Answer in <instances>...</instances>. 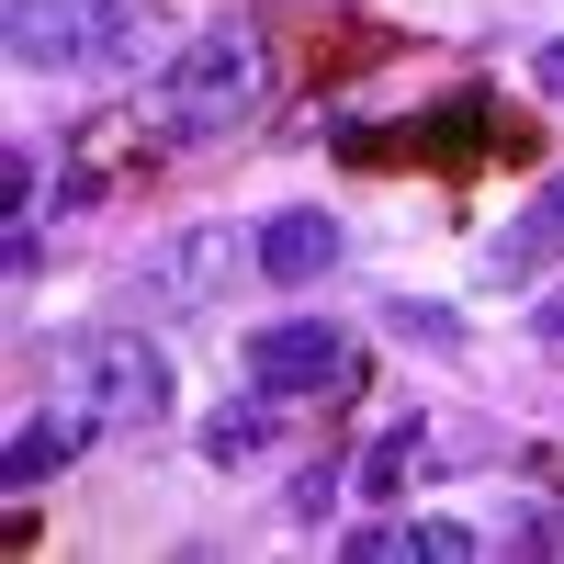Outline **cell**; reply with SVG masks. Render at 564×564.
<instances>
[{"label": "cell", "instance_id": "1", "mask_svg": "<svg viewBox=\"0 0 564 564\" xmlns=\"http://www.w3.org/2000/svg\"><path fill=\"white\" fill-rule=\"evenodd\" d=\"M260 90H271V45L249 12H226L204 34H181L170 45V68H159V124L181 135V148H204V135H238L260 113Z\"/></svg>", "mask_w": 564, "mask_h": 564}, {"label": "cell", "instance_id": "2", "mask_svg": "<svg viewBox=\"0 0 564 564\" xmlns=\"http://www.w3.org/2000/svg\"><path fill=\"white\" fill-rule=\"evenodd\" d=\"M486 148L531 159V148H542V124L486 113V90H463V102L417 113V124H339V159H361V170H441V181H463V170H486Z\"/></svg>", "mask_w": 564, "mask_h": 564}, {"label": "cell", "instance_id": "3", "mask_svg": "<svg viewBox=\"0 0 564 564\" xmlns=\"http://www.w3.org/2000/svg\"><path fill=\"white\" fill-rule=\"evenodd\" d=\"M238 271H260V249L238 238V226H181L170 249H148L124 271V305L135 316H193V305H215Z\"/></svg>", "mask_w": 564, "mask_h": 564}, {"label": "cell", "instance_id": "4", "mask_svg": "<svg viewBox=\"0 0 564 564\" xmlns=\"http://www.w3.org/2000/svg\"><path fill=\"white\" fill-rule=\"evenodd\" d=\"M68 384H79V406L102 417V430H148V417H170V361L135 339V327L68 339Z\"/></svg>", "mask_w": 564, "mask_h": 564}, {"label": "cell", "instance_id": "5", "mask_svg": "<svg viewBox=\"0 0 564 564\" xmlns=\"http://www.w3.org/2000/svg\"><path fill=\"white\" fill-rule=\"evenodd\" d=\"M350 372H361V350H350V327H327V316H271L249 339V384L260 395H339Z\"/></svg>", "mask_w": 564, "mask_h": 564}, {"label": "cell", "instance_id": "6", "mask_svg": "<svg viewBox=\"0 0 564 564\" xmlns=\"http://www.w3.org/2000/svg\"><path fill=\"white\" fill-rule=\"evenodd\" d=\"M249 249H260V271L271 282H327V271H339V215H327V204H282V215H260L249 226Z\"/></svg>", "mask_w": 564, "mask_h": 564}, {"label": "cell", "instance_id": "7", "mask_svg": "<svg viewBox=\"0 0 564 564\" xmlns=\"http://www.w3.org/2000/svg\"><path fill=\"white\" fill-rule=\"evenodd\" d=\"M90 430H102L90 406H34V417H12V441H0V486H12V497H34V486L57 475V463H68Z\"/></svg>", "mask_w": 564, "mask_h": 564}, {"label": "cell", "instance_id": "8", "mask_svg": "<svg viewBox=\"0 0 564 564\" xmlns=\"http://www.w3.org/2000/svg\"><path fill=\"white\" fill-rule=\"evenodd\" d=\"M350 564H475L486 531H463V520H372V531H339Z\"/></svg>", "mask_w": 564, "mask_h": 564}, {"label": "cell", "instance_id": "9", "mask_svg": "<svg viewBox=\"0 0 564 564\" xmlns=\"http://www.w3.org/2000/svg\"><path fill=\"white\" fill-rule=\"evenodd\" d=\"M12 68H79L90 57V0H12Z\"/></svg>", "mask_w": 564, "mask_h": 564}, {"label": "cell", "instance_id": "10", "mask_svg": "<svg viewBox=\"0 0 564 564\" xmlns=\"http://www.w3.org/2000/svg\"><path fill=\"white\" fill-rule=\"evenodd\" d=\"M90 57L124 68V79H148V68H170V34H159L148 0H90Z\"/></svg>", "mask_w": 564, "mask_h": 564}, {"label": "cell", "instance_id": "11", "mask_svg": "<svg viewBox=\"0 0 564 564\" xmlns=\"http://www.w3.org/2000/svg\"><path fill=\"white\" fill-rule=\"evenodd\" d=\"M542 249H564V181H542V204H531V215L486 249V282H531V271H542Z\"/></svg>", "mask_w": 564, "mask_h": 564}, {"label": "cell", "instance_id": "12", "mask_svg": "<svg viewBox=\"0 0 564 564\" xmlns=\"http://www.w3.org/2000/svg\"><path fill=\"white\" fill-rule=\"evenodd\" d=\"M372 57H395V34H384V23H316V34H305V90L350 79V68H372Z\"/></svg>", "mask_w": 564, "mask_h": 564}, {"label": "cell", "instance_id": "13", "mask_svg": "<svg viewBox=\"0 0 564 564\" xmlns=\"http://www.w3.org/2000/svg\"><path fill=\"white\" fill-rule=\"evenodd\" d=\"M260 441H271V395H238V406H215L204 417V463H215V475H238V463H260Z\"/></svg>", "mask_w": 564, "mask_h": 564}, {"label": "cell", "instance_id": "14", "mask_svg": "<svg viewBox=\"0 0 564 564\" xmlns=\"http://www.w3.org/2000/svg\"><path fill=\"white\" fill-rule=\"evenodd\" d=\"M406 441H417V430H384V441L361 452V497H395V486H406V463H417Z\"/></svg>", "mask_w": 564, "mask_h": 564}, {"label": "cell", "instance_id": "15", "mask_svg": "<svg viewBox=\"0 0 564 564\" xmlns=\"http://www.w3.org/2000/svg\"><path fill=\"white\" fill-rule=\"evenodd\" d=\"M384 327H395V339H430V350L463 339V316H452V305H384Z\"/></svg>", "mask_w": 564, "mask_h": 564}, {"label": "cell", "instance_id": "16", "mask_svg": "<svg viewBox=\"0 0 564 564\" xmlns=\"http://www.w3.org/2000/svg\"><path fill=\"white\" fill-rule=\"evenodd\" d=\"M34 215V148H0V226Z\"/></svg>", "mask_w": 564, "mask_h": 564}, {"label": "cell", "instance_id": "17", "mask_svg": "<svg viewBox=\"0 0 564 564\" xmlns=\"http://www.w3.org/2000/svg\"><path fill=\"white\" fill-rule=\"evenodd\" d=\"M0 271H23V282L45 271V238H34V215H12V226H0Z\"/></svg>", "mask_w": 564, "mask_h": 564}, {"label": "cell", "instance_id": "18", "mask_svg": "<svg viewBox=\"0 0 564 564\" xmlns=\"http://www.w3.org/2000/svg\"><path fill=\"white\" fill-rule=\"evenodd\" d=\"M327 497H339V463H305L294 475V520H327Z\"/></svg>", "mask_w": 564, "mask_h": 564}, {"label": "cell", "instance_id": "19", "mask_svg": "<svg viewBox=\"0 0 564 564\" xmlns=\"http://www.w3.org/2000/svg\"><path fill=\"white\" fill-rule=\"evenodd\" d=\"M508 542H520V553H564V508H531V520L508 531Z\"/></svg>", "mask_w": 564, "mask_h": 564}, {"label": "cell", "instance_id": "20", "mask_svg": "<svg viewBox=\"0 0 564 564\" xmlns=\"http://www.w3.org/2000/svg\"><path fill=\"white\" fill-rule=\"evenodd\" d=\"M531 350H553V361H564V282H553V294L531 305Z\"/></svg>", "mask_w": 564, "mask_h": 564}, {"label": "cell", "instance_id": "21", "mask_svg": "<svg viewBox=\"0 0 564 564\" xmlns=\"http://www.w3.org/2000/svg\"><path fill=\"white\" fill-rule=\"evenodd\" d=\"M45 542V520H34V497H12V520H0V553H34Z\"/></svg>", "mask_w": 564, "mask_h": 564}, {"label": "cell", "instance_id": "22", "mask_svg": "<svg viewBox=\"0 0 564 564\" xmlns=\"http://www.w3.org/2000/svg\"><path fill=\"white\" fill-rule=\"evenodd\" d=\"M542 79H553V90H564V45H542Z\"/></svg>", "mask_w": 564, "mask_h": 564}]
</instances>
